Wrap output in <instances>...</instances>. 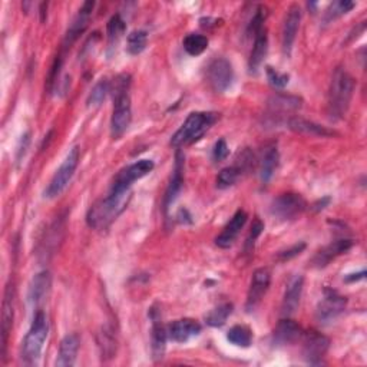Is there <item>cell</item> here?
<instances>
[{
  "label": "cell",
  "mask_w": 367,
  "mask_h": 367,
  "mask_svg": "<svg viewBox=\"0 0 367 367\" xmlns=\"http://www.w3.org/2000/svg\"><path fill=\"white\" fill-rule=\"evenodd\" d=\"M49 332V325H47V318L46 314L39 310L32 322V326L23 340L22 346V357L26 364H36L37 360L40 359L43 344L46 342Z\"/></svg>",
  "instance_id": "5b68a950"
},
{
  "label": "cell",
  "mask_w": 367,
  "mask_h": 367,
  "mask_svg": "<svg viewBox=\"0 0 367 367\" xmlns=\"http://www.w3.org/2000/svg\"><path fill=\"white\" fill-rule=\"evenodd\" d=\"M132 197L129 190H111L110 195L95 202L86 214V223L93 230H107L127 209Z\"/></svg>",
  "instance_id": "6da1fadb"
},
{
  "label": "cell",
  "mask_w": 367,
  "mask_h": 367,
  "mask_svg": "<svg viewBox=\"0 0 367 367\" xmlns=\"http://www.w3.org/2000/svg\"><path fill=\"white\" fill-rule=\"evenodd\" d=\"M304 248H305V244H304V243H298V244H294V245H293V247H290L289 250L280 251V252H279V258H280L281 261H286V260H291V258L297 257L298 254H301Z\"/></svg>",
  "instance_id": "ab89813d"
},
{
  "label": "cell",
  "mask_w": 367,
  "mask_h": 367,
  "mask_svg": "<svg viewBox=\"0 0 367 367\" xmlns=\"http://www.w3.org/2000/svg\"><path fill=\"white\" fill-rule=\"evenodd\" d=\"M184 155L182 152L178 149L177 151V156H175V168H174V174L173 178L170 181V185L165 191V197H164V209L165 213L170 209V206L175 202L177 197L181 192L182 184H184Z\"/></svg>",
  "instance_id": "7402d4cb"
},
{
  "label": "cell",
  "mask_w": 367,
  "mask_h": 367,
  "mask_svg": "<svg viewBox=\"0 0 367 367\" xmlns=\"http://www.w3.org/2000/svg\"><path fill=\"white\" fill-rule=\"evenodd\" d=\"M300 21H301V11L297 5H293L284 19L283 23V32H281V47L283 54L286 58L291 57L293 52V45L297 37V32L300 28Z\"/></svg>",
  "instance_id": "9a60e30c"
},
{
  "label": "cell",
  "mask_w": 367,
  "mask_h": 367,
  "mask_svg": "<svg viewBox=\"0 0 367 367\" xmlns=\"http://www.w3.org/2000/svg\"><path fill=\"white\" fill-rule=\"evenodd\" d=\"M111 91V83L107 79H100L91 91L89 96H88V107H99V105L103 102V99L107 98L108 92Z\"/></svg>",
  "instance_id": "d590c367"
},
{
  "label": "cell",
  "mask_w": 367,
  "mask_h": 367,
  "mask_svg": "<svg viewBox=\"0 0 367 367\" xmlns=\"http://www.w3.org/2000/svg\"><path fill=\"white\" fill-rule=\"evenodd\" d=\"M231 313H233V304L223 303L206 314V318H205L206 325L211 327H221L226 325V322L231 316Z\"/></svg>",
  "instance_id": "f546056e"
},
{
  "label": "cell",
  "mask_w": 367,
  "mask_h": 367,
  "mask_svg": "<svg viewBox=\"0 0 367 367\" xmlns=\"http://www.w3.org/2000/svg\"><path fill=\"white\" fill-rule=\"evenodd\" d=\"M78 164H79V148L74 146L68 152L66 158L64 160L61 167L57 170L54 178L50 180L46 191H45V197L55 198V197L61 195L69 185V182L78 168Z\"/></svg>",
  "instance_id": "8992f818"
},
{
  "label": "cell",
  "mask_w": 367,
  "mask_h": 367,
  "mask_svg": "<svg viewBox=\"0 0 367 367\" xmlns=\"http://www.w3.org/2000/svg\"><path fill=\"white\" fill-rule=\"evenodd\" d=\"M148 33L145 30H134L128 35L127 39V50L131 55H139L146 47Z\"/></svg>",
  "instance_id": "e575fe53"
},
{
  "label": "cell",
  "mask_w": 367,
  "mask_h": 367,
  "mask_svg": "<svg viewBox=\"0 0 367 367\" xmlns=\"http://www.w3.org/2000/svg\"><path fill=\"white\" fill-rule=\"evenodd\" d=\"M364 277H366V270H361V272L357 273V274H349V276L346 277V281H347V283H353V281L363 280Z\"/></svg>",
  "instance_id": "ee69618b"
},
{
  "label": "cell",
  "mask_w": 367,
  "mask_h": 367,
  "mask_svg": "<svg viewBox=\"0 0 367 367\" xmlns=\"http://www.w3.org/2000/svg\"><path fill=\"white\" fill-rule=\"evenodd\" d=\"M228 155H230V149H228L226 139L217 141L214 145V149H213V160L216 163H221V161L227 160Z\"/></svg>",
  "instance_id": "f35d334b"
},
{
  "label": "cell",
  "mask_w": 367,
  "mask_h": 367,
  "mask_svg": "<svg viewBox=\"0 0 367 367\" xmlns=\"http://www.w3.org/2000/svg\"><path fill=\"white\" fill-rule=\"evenodd\" d=\"M269 52V36L266 28L261 30L255 37H254V46L251 50V55L248 59V69L250 74H257L260 66L263 65L266 57Z\"/></svg>",
  "instance_id": "d4e9b609"
},
{
  "label": "cell",
  "mask_w": 367,
  "mask_h": 367,
  "mask_svg": "<svg viewBox=\"0 0 367 367\" xmlns=\"http://www.w3.org/2000/svg\"><path fill=\"white\" fill-rule=\"evenodd\" d=\"M347 305V298L340 296L336 291L327 290L325 298L319 303L316 310V319L322 325H327L336 320L340 314L344 311Z\"/></svg>",
  "instance_id": "30bf717a"
},
{
  "label": "cell",
  "mask_w": 367,
  "mask_h": 367,
  "mask_svg": "<svg viewBox=\"0 0 367 367\" xmlns=\"http://www.w3.org/2000/svg\"><path fill=\"white\" fill-rule=\"evenodd\" d=\"M247 219L248 217H247V213L244 211V209H238V211L230 220V223L224 227L221 234L216 238V244L220 248H230L234 244L238 234L241 233V230L244 228V226L247 223Z\"/></svg>",
  "instance_id": "ffe728a7"
},
{
  "label": "cell",
  "mask_w": 367,
  "mask_h": 367,
  "mask_svg": "<svg viewBox=\"0 0 367 367\" xmlns=\"http://www.w3.org/2000/svg\"><path fill=\"white\" fill-rule=\"evenodd\" d=\"M29 142H30V139H29V134H25V135L22 136L21 146H19V149H18V156H16L18 163H21V161H22V158H23V156H25V153H26V149H28V146H29Z\"/></svg>",
  "instance_id": "b9f144b4"
},
{
  "label": "cell",
  "mask_w": 367,
  "mask_h": 367,
  "mask_svg": "<svg viewBox=\"0 0 367 367\" xmlns=\"http://www.w3.org/2000/svg\"><path fill=\"white\" fill-rule=\"evenodd\" d=\"M227 340L238 347H250L252 343V333L245 326H234L227 333Z\"/></svg>",
  "instance_id": "1f68e13d"
},
{
  "label": "cell",
  "mask_w": 367,
  "mask_h": 367,
  "mask_svg": "<svg viewBox=\"0 0 367 367\" xmlns=\"http://www.w3.org/2000/svg\"><path fill=\"white\" fill-rule=\"evenodd\" d=\"M79 346H81V339L76 333L65 336L64 340L61 342V346H59L57 366H59V367L74 366L75 361H76Z\"/></svg>",
  "instance_id": "484cf974"
},
{
  "label": "cell",
  "mask_w": 367,
  "mask_h": 367,
  "mask_svg": "<svg viewBox=\"0 0 367 367\" xmlns=\"http://www.w3.org/2000/svg\"><path fill=\"white\" fill-rule=\"evenodd\" d=\"M206 81L217 93L226 92L234 81V69L226 58H217L206 68Z\"/></svg>",
  "instance_id": "ba28073f"
},
{
  "label": "cell",
  "mask_w": 367,
  "mask_h": 367,
  "mask_svg": "<svg viewBox=\"0 0 367 367\" xmlns=\"http://www.w3.org/2000/svg\"><path fill=\"white\" fill-rule=\"evenodd\" d=\"M353 245H354V241L350 238L336 240L332 244L326 245L325 248H322L320 251L316 252V255H314L311 260V266L316 269H323V267L329 266L334 258L347 252Z\"/></svg>",
  "instance_id": "2e32d148"
},
{
  "label": "cell",
  "mask_w": 367,
  "mask_h": 367,
  "mask_svg": "<svg viewBox=\"0 0 367 367\" xmlns=\"http://www.w3.org/2000/svg\"><path fill=\"white\" fill-rule=\"evenodd\" d=\"M354 6H356V4L349 2V0H339V2H333L325 12V23H330V22L347 15Z\"/></svg>",
  "instance_id": "836d02e7"
},
{
  "label": "cell",
  "mask_w": 367,
  "mask_h": 367,
  "mask_svg": "<svg viewBox=\"0 0 367 367\" xmlns=\"http://www.w3.org/2000/svg\"><path fill=\"white\" fill-rule=\"evenodd\" d=\"M99 347H100V354L102 359L108 360L115 357L117 353V340L112 334V332H110L108 329H103L99 333Z\"/></svg>",
  "instance_id": "d6a6232c"
},
{
  "label": "cell",
  "mask_w": 367,
  "mask_h": 367,
  "mask_svg": "<svg viewBox=\"0 0 367 367\" xmlns=\"http://www.w3.org/2000/svg\"><path fill=\"white\" fill-rule=\"evenodd\" d=\"M304 279L301 276H296L287 286V290L281 303V314L284 318H290L297 311L303 294Z\"/></svg>",
  "instance_id": "603a6c76"
},
{
  "label": "cell",
  "mask_w": 367,
  "mask_h": 367,
  "mask_svg": "<svg viewBox=\"0 0 367 367\" xmlns=\"http://www.w3.org/2000/svg\"><path fill=\"white\" fill-rule=\"evenodd\" d=\"M168 339L175 343H187L191 339L197 337L202 327L198 322L192 319H181L168 326Z\"/></svg>",
  "instance_id": "ac0fdd59"
},
{
  "label": "cell",
  "mask_w": 367,
  "mask_h": 367,
  "mask_svg": "<svg viewBox=\"0 0 367 367\" xmlns=\"http://www.w3.org/2000/svg\"><path fill=\"white\" fill-rule=\"evenodd\" d=\"M307 208L305 199L300 194L287 192L279 195L272 204V214L281 221L298 219Z\"/></svg>",
  "instance_id": "52a82bcc"
},
{
  "label": "cell",
  "mask_w": 367,
  "mask_h": 367,
  "mask_svg": "<svg viewBox=\"0 0 367 367\" xmlns=\"http://www.w3.org/2000/svg\"><path fill=\"white\" fill-rule=\"evenodd\" d=\"M52 286V277L49 272H42L36 274L29 287V301L33 305L40 304L49 294Z\"/></svg>",
  "instance_id": "4316f807"
},
{
  "label": "cell",
  "mask_w": 367,
  "mask_h": 367,
  "mask_svg": "<svg viewBox=\"0 0 367 367\" xmlns=\"http://www.w3.org/2000/svg\"><path fill=\"white\" fill-rule=\"evenodd\" d=\"M287 125L291 131L300 135H307V136H316V138H332L337 136L339 134L333 129H329L323 125H319L313 121L300 118V117H291L287 120Z\"/></svg>",
  "instance_id": "e0dca14e"
},
{
  "label": "cell",
  "mask_w": 367,
  "mask_h": 367,
  "mask_svg": "<svg viewBox=\"0 0 367 367\" xmlns=\"http://www.w3.org/2000/svg\"><path fill=\"white\" fill-rule=\"evenodd\" d=\"M217 114L213 112H192L188 115L181 128L173 135L171 145L181 148L182 145H191L211 128L217 121Z\"/></svg>",
  "instance_id": "277c9868"
},
{
  "label": "cell",
  "mask_w": 367,
  "mask_h": 367,
  "mask_svg": "<svg viewBox=\"0 0 367 367\" xmlns=\"http://www.w3.org/2000/svg\"><path fill=\"white\" fill-rule=\"evenodd\" d=\"M153 161L151 160H141L135 164L128 165L127 168L121 170L118 175L115 177L111 190L118 191V190H129L132 184L144 177H146L152 170H153Z\"/></svg>",
  "instance_id": "7c38bea8"
},
{
  "label": "cell",
  "mask_w": 367,
  "mask_h": 367,
  "mask_svg": "<svg viewBox=\"0 0 367 367\" xmlns=\"http://www.w3.org/2000/svg\"><path fill=\"white\" fill-rule=\"evenodd\" d=\"M264 230V224L261 223L260 220H255L254 224L251 226V231H250V235H248V240H247V245H254V241L260 237V234L263 233Z\"/></svg>",
  "instance_id": "60d3db41"
},
{
  "label": "cell",
  "mask_w": 367,
  "mask_h": 367,
  "mask_svg": "<svg viewBox=\"0 0 367 367\" xmlns=\"http://www.w3.org/2000/svg\"><path fill=\"white\" fill-rule=\"evenodd\" d=\"M330 201H332V199H330V197H326V198L320 199L319 202L314 204V209H316V211H322V209H325V208L329 205V202H330Z\"/></svg>",
  "instance_id": "f6af8a7d"
},
{
  "label": "cell",
  "mask_w": 367,
  "mask_h": 367,
  "mask_svg": "<svg viewBox=\"0 0 367 367\" xmlns=\"http://www.w3.org/2000/svg\"><path fill=\"white\" fill-rule=\"evenodd\" d=\"M243 171L238 168V165L223 168L217 175V187L221 190L233 187L241 177Z\"/></svg>",
  "instance_id": "8d00e7d4"
},
{
  "label": "cell",
  "mask_w": 367,
  "mask_h": 367,
  "mask_svg": "<svg viewBox=\"0 0 367 367\" xmlns=\"http://www.w3.org/2000/svg\"><path fill=\"white\" fill-rule=\"evenodd\" d=\"M303 329L291 319H283L274 329L273 340L277 346H290L303 337Z\"/></svg>",
  "instance_id": "44dd1931"
},
{
  "label": "cell",
  "mask_w": 367,
  "mask_h": 367,
  "mask_svg": "<svg viewBox=\"0 0 367 367\" xmlns=\"http://www.w3.org/2000/svg\"><path fill=\"white\" fill-rule=\"evenodd\" d=\"M354 88L356 82L353 76L346 69L337 68L330 82L327 99V114L330 120L339 121L347 114Z\"/></svg>",
  "instance_id": "3957f363"
},
{
  "label": "cell",
  "mask_w": 367,
  "mask_h": 367,
  "mask_svg": "<svg viewBox=\"0 0 367 367\" xmlns=\"http://www.w3.org/2000/svg\"><path fill=\"white\" fill-rule=\"evenodd\" d=\"M13 286L9 284L5 291V298L2 304V356H6V347L9 334L12 332L13 319H15V307H13Z\"/></svg>",
  "instance_id": "d6986e66"
},
{
  "label": "cell",
  "mask_w": 367,
  "mask_h": 367,
  "mask_svg": "<svg viewBox=\"0 0 367 367\" xmlns=\"http://www.w3.org/2000/svg\"><path fill=\"white\" fill-rule=\"evenodd\" d=\"M303 99L294 95L287 93H276L269 99L267 103V118L272 120V122L279 124V121L286 117L289 112H294L301 108Z\"/></svg>",
  "instance_id": "8fae6325"
},
{
  "label": "cell",
  "mask_w": 367,
  "mask_h": 367,
  "mask_svg": "<svg viewBox=\"0 0 367 367\" xmlns=\"http://www.w3.org/2000/svg\"><path fill=\"white\" fill-rule=\"evenodd\" d=\"M127 25L124 22V19L121 18V15H114L108 25H107V33H108V52L117 49L120 40L122 39L124 33H125Z\"/></svg>",
  "instance_id": "f1b7e54d"
},
{
  "label": "cell",
  "mask_w": 367,
  "mask_h": 367,
  "mask_svg": "<svg viewBox=\"0 0 367 367\" xmlns=\"http://www.w3.org/2000/svg\"><path fill=\"white\" fill-rule=\"evenodd\" d=\"M131 76L128 74L118 75L111 91L114 98V111L111 117V135L114 139H120L129 128L132 121V107H131Z\"/></svg>",
  "instance_id": "7a4b0ae2"
},
{
  "label": "cell",
  "mask_w": 367,
  "mask_h": 367,
  "mask_svg": "<svg viewBox=\"0 0 367 367\" xmlns=\"http://www.w3.org/2000/svg\"><path fill=\"white\" fill-rule=\"evenodd\" d=\"M151 320H152V329H151V350H152V359L158 361L164 357L167 350V340H168V330L165 329L160 311L151 308Z\"/></svg>",
  "instance_id": "5bb4252c"
},
{
  "label": "cell",
  "mask_w": 367,
  "mask_h": 367,
  "mask_svg": "<svg viewBox=\"0 0 367 367\" xmlns=\"http://www.w3.org/2000/svg\"><path fill=\"white\" fill-rule=\"evenodd\" d=\"M266 72H267V78H269L272 86L279 88V89L287 86L289 79H290V76H289L287 74H280V72H277L276 69H273L272 66H267V68H266Z\"/></svg>",
  "instance_id": "74e56055"
},
{
  "label": "cell",
  "mask_w": 367,
  "mask_h": 367,
  "mask_svg": "<svg viewBox=\"0 0 367 367\" xmlns=\"http://www.w3.org/2000/svg\"><path fill=\"white\" fill-rule=\"evenodd\" d=\"M208 43V37L199 33H190L182 42L185 52L191 57H199L202 52L206 50Z\"/></svg>",
  "instance_id": "4dcf8cb0"
},
{
  "label": "cell",
  "mask_w": 367,
  "mask_h": 367,
  "mask_svg": "<svg viewBox=\"0 0 367 367\" xmlns=\"http://www.w3.org/2000/svg\"><path fill=\"white\" fill-rule=\"evenodd\" d=\"M301 339H303V357L305 359V361L310 364H322L325 356L329 351L330 340L325 334L316 330L303 333Z\"/></svg>",
  "instance_id": "9c48e42d"
},
{
  "label": "cell",
  "mask_w": 367,
  "mask_h": 367,
  "mask_svg": "<svg viewBox=\"0 0 367 367\" xmlns=\"http://www.w3.org/2000/svg\"><path fill=\"white\" fill-rule=\"evenodd\" d=\"M270 283H272V273L269 269H258L254 272L248 289V294H247V303H245V308L248 311H252L260 304V301L263 300V297L266 296L270 287Z\"/></svg>",
  "instance_id": "4fadbf2b"
},
{
  "label": "cell",
  "mask_w": 367,
  "mask_h": 367,
  "mask_svg": "<svg viewBox=\"0 0 367 367\" xmlns=\"http://www.w3.org/2000/svg\"><path fill=\"white\" fill-rule=\"evenodd\" d=\"M199 23H201V26H202V28H206V29H209V28H217L219 25H221V23H223V21H219V19H211V18H204V19H201V21H199Z\"/></svg>",
  "instance_id": "7bdbcfd3"
},
{
  "label": "cell",
  "mask_w": 367,
  "mask_h": 367,
  "mask_svg": "<svg viewBox=\"0 0 367 367\" xmlns=\"http://www.w3.org/2000/svg\"><path fill=\"white\" fill-rule=\"evenodd\" d=\"M279 149L276 145H270L266 148L263 160H261V170H260V177H261V182L264 185L270 182V180L273 178L277 167H279Z\"/></svg>",
  "instance_id": "83f0119b"
},
{
  "label": "cell",
  "mask_w": 367,
  "mask_h": 367,
  "mask_svg": "<svg viewBox=\"0 0 367 367\" xmlns=\"http://www.w3.org/2000/svg\"><path fill=\"white\" fill-rule=\"evenodd\" d=\"M93 8H95V2L83 4V6L79 9V13L72 21V23L66 32V36L64 40V47H71V45L85 32V29L88 28L89 18H91Z\"/></svg>",
  "instance_id": "cb8c5ba5"
}]
</instances>
